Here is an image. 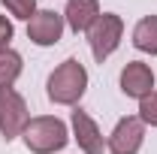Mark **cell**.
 <instances>
[{
  "label": "cell",
  "instance_id": "1",
  "mask_svg": "<svg viewBox=\"0 0 157 154\" xmlns=\"http://www.w3.org/2000/svg\"><path fill=\"white\" fill-rule=\"evenodd\" d=\"M88 88V70L76 58H67L58 70L48 76V100L58 106H73L82 100Z\"/></svg>",
  "mask_w": 157,
  "mask_h": 154
},
{
  "label": "cell",
  "instance_id": "2",
  "mask_svg": "<svg viewBox=\"0 0 157 154\" xmlns=\"http://www.w3.org/2000/svg\"><path fill=\"white\" fill-rule=\"evenodd\" d=\"M21 136H24V145L33 154H55V151H60V148L70 142L67 124H63L60 118H52V115L30 118Z\"/></svg>",
  "mask_w": 157,
  "mask_h": 154
},
{
  "label": "cell",
  "instance_id": "3",
  "mask_svg": "<svg viewBox=\"0 0 157 154\" xmlns=\"http://www.w3.org/2000/svg\"><path fill=\"white\" fill-rule=\"evenodd\" d=\"M121 33H124V21H121V15H115V12H103V15L91 24L88 42H91V52H94L97 64H103V60L118 48Z\"/></svg>",
  "mask_w": 157,
  "mask_h": 154
},
{
  "label": "cell",
  "instance_id": "4",
  "mask_svg": "<svg viewBox=\"0 0 157 154\" xmlns=\"http://www.w3.org/2000/svg\"><path fill=\"white\" fill-rule=\"evenodd\" d=\"M27 103L15 88H0V133L6 142H12L15 136L24 133L27 127Z\"/></svg>",
  "mask_w": 157,
  "mask_h": 154
},
{
  "label": "cell",
  "instance_id": "5",
  "mask_svg": "<svg viewBox=\"0 0 157 154\" xmlns=\"http://www.w3.org/2000/svg\"><path fill=\"white\" fill-rule=\"evenodd\" d=\"M142 139H145V124H142V118L130 115V118H121L115 124L106 148L112 154H136L142 148Z\"/></svg>",
  "mask_w": 157,
  "mask_h": 154
},
{
  "label": "cell",
  "instance_id": "6",
  "mask_svg": "<svg viewBox=\"0 0 157 154\" xmlns=\"http://www.w3.org/2000/svg\"><path fill=\"white\" fill-rule=\"evenodd\" d=\"M154 88V73L148 64L142 60H130L124 70H121V91L133 100H145Z\"/></svg>",
  "mask_w": 157,
  "mask_h": 154
},
{
  "label": "cell",
  "instance_id": "7",
  "mask_svg": "<svg viewBox=\"0 0 157 154\" xmlns=\"http://www.w3.org/2000/svg\"><path fill=\"white\" fill-rule=\"evenodd\" d=\"M60 33H63V15L52 12V9H42L27 21V37L36 45H55Z\"/></svg>",
  "mask_w": 157,
  "mask_h": 154
},
{
  "label": "cell",
  "instance_id": "8",
  "mask_svg": "<svg viewBox=\"0 0 157 154\" xmlns=\"http://www.w3.org/2000/svg\"><path fill=\"white\" fill-rule=\"evenodd\" d=\"M73 136H76L78 148H82L85 154H103V151H106L103 133L97 130V124L91 121V115L82 112V109L73 112Z\"/></svg>",
  "mask_w": 157,
  "mask_h": 154
},
{
  "label": "cell",
  "instance_id": "9",
  "mask_svg": "<svg viewBox=\"0 0 157 154\" xmlns=\"http://www.w3.org/2000/svg\"><path fill=\"white\" fill-rule=\"evenodd\" d=\"M97 18H100V3H97V0H70V3H67L63 21L70 24V30L88 33L91 24H94Z\"/></svg>",
  "mask_w": 157,
  "mask_h": 154
},
{
  "label": "cell",
  "instance_id": "10",
  "mask_svg": "<svg viewBox=\"0 0 157 154\" xmlns=\"http://www.w3.org/2000/svg\"><path fill=\"white\" fill-rule=\"evenodd\" d=\"M133 45L145 55H157V15H145L133 27Z\"/></svg>",
  "mask_w": 157,
  "mask_h": 154
},
{
  "label": "cell",
  "instance_id": "11",
  "mask_svg": "<svg viewBox=\"0 0 157 154\" xmlns=\"http://www.w3.org/2000/svg\"><path fill=\"white\" fill-rule=\"evenodd\" d=\"M21 76V55L6 48L0 52V88H12V82Z\"/></svg>",
  "mask_w": 157,
  "mask_h": 154
},
{
  "label": "cell",
  "instance_id": "12",
  "mask_svg": "<svg viewBox=\"0 0 157 154\" xmlns=\"http://www.w3.org/2000/svg\"><path fill=\"white\" fill-rule=\"evenodd\" d=\"M3 6L9 9V15H15L21 21H30L36 15V0H3Z\"/></svg>",
  "mask_w": 157,
  "mask_h": 154
},
{
  "label": "cell",
  "instance_id": "13",
  "mask_svg": "<svg viewBox=\"0 0 157 154\" xmlns=\"http://www.w3.org/2000/svg\"><path fill=\"white\" fill-rule=\"evenodd\" d=\"M139 118H142V124L157 127V91H151L145 100H139Z\"/></svg>",
  "mask_w": 157,
  "mask_h": 154
},
{
  "label": "cell",
  "instance_id": "14",
  "mask_svg": "<svg viewBox=\"0 0 157 154\" xmlns=\"http://www.w3.org/2000/svg\"><path fill=\"white\" fill-rule=\"evenodd\" d=\"M12 21L6 18V15H0V52H6L9 48V39H12Z\"/></svg>",
  "mask_w": 157,
  "mask_h": 154
}]
</instances>
